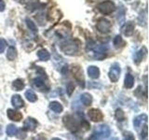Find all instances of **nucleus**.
Listing matches in <instances>:
<instances>
[{
	"mask_svg": "<svg viewBox=\"0 0 149 140\" xmlns=\"http://www.w3.org/2000/svg\"><path fill=\"white\" fill-rule=\"evenodd\" d=\"M110 135V129L107 125H100L96 128L95 132L92 134L88 140H102Z\"/></svg>",
	"mask_w": 149,
	"mask_h": 140,
	"instance_id": "f257e3e1",
	"label": "nucleus"
},
{
	"mask_svg": "<svg viewBox=\"0 0 149 140\" xmlns=\"http://www.w3.org/2000/svg\"><path fill=\"white\" fill-rule=\"evenodd\" d=\"M61 50L67 55H74L78 51V45L76 41L68 40L61 44Z\"/></svg>",
	"mask_w": 149,
	"mask_h": 140,
	"instance_id": "f03ea898",
	"label": "nucleus"
},
{
	"mask_svg": "<svg viewBox=\"0 0 149 140\" xmlns=\"http://www.w3.org/2000/svg\"><path fill=\"white\" fill-rule=\"evenodd\" d=\"M98 9H99L102 14L107 15V14H110L115 11L116 5L114 4V2L107 0V1H104L98 5Z\"/></svg>",
	"mask_w": 149,
	"mask_h": 140,
	"instance_id": "7ed1b4c3",
	"label": "nucleus"
},
{
	"mask_svg": "<svg viewBox=\"0 0 149 140\" xmlns=\"http://www.w3.org/2000/svg\"><path fill=\"white\" fill-rule=\"evenodd\" d=\"M121 73L120 65L118 63H115L109 70V78L112 82H116L119 79Z\"/></svg>",
	"mask_w": 149,
	"mask_h": 140,
	"instance_id": "20e7f679",
	"label": "nucleus"
},
{
	"mask_svg": "<svg viewBox=\"0 0 149 140\" xmlns=\"http://www.w3.org/2000/svg\"><path fill=\"white\" fill-rule=\"evenodd\" d=\"M96 28L100 33L107 34V33H109L111 30V22L109 21L105 20V19H101V20L97 22Z\"/></svg>",
	"mask_w": 149,
	"mask_h": 140,
	"instance_id": "39448f33",
	"label": "nucleus"
},
{
	"mask_svg": "<svg viewBox=\"0 0 149 140\" xmlns=\"http://www.w3.org/2000/svg\"><path fill=\"white\" fill-rule=\"evenodd\" d=\"M88 116L90 118L91 120L92 121H100L102 120V113L99 110V109H96V108H91L88 111Z\"/></svg>",
	"mask_w": 149,
	"mask_h": 140,
	"instance_id": "423d86ee",
	"label": "nucleus"
},
{
	"mask_svg": "<svg viewBox=\"0 0 149 140\" xmlns=\"http://www.w3.org/2000/svg\"><path fill=\"white\" fill-rule=\"evenodd\" d=\"M37 127V121L33 118H28L24 120L23 129L26 131H34Z\"/></svg>",
	"mask_w": 149,
	"mask_h": 140,
	"instance_id": "0eeeda50",
	"label": "nucleus"
},
{
	"mask_svg": "<svg viewBox=\"0 0 149 140\" xmlns=\"http://www.w3.org/2000/svg\"><path fill=\"white\" fill-rule=\"evenodd\" d=\"M7 115L8 117V119L13 121H20L22 119V114L21 112L16 111L14 109H8Z\"/></svg>",
	"mask_w": 149,
	"mask_h": 140,
	"instance_id": "6e6552de",
	"label": "nucleus"
},
{
	"mask_svg": "<svg viewBox=\"0 0 149 140\" xmlns=\"http://www.w3.org/2000/svg\"><path fill=\"white\" fill-rule=\"evenodd\" d=\"M147 123V116L146 114H142L134 119L133 125H134V127L138 130L143 125V123Z\"/></svg>",
	"mask_w": 149,
	"mask_h": 140,
	"instance_id": "1a4fd4ad",
	"label": "nucleus"
},
{
	"mask_svg": "<svg viewBox=\"0 0 149 140\" xmlns=\"http://www.w3.org/2000/svg\"><path fill=\"white\" fill-rule=\"evenodd\" d=\"M134 28H135V24L133 22H128L125 24V26L122 28V32L125 36H130L134 32Z\"/></svg>",
	"mask_w": 149,
	"mask_h": 140,
	"instance_id": "9d476101",
	"label": "nucleus"
},
{
	"mask_svg": "<svg viewBox=\"0 0 149 140\" xmlns=\"http://www.w3.org/2000/svg\"><path fill=\"white\" fill-rule=\"evenodd\" d=\"M11 103H12V106L15 107V108H22V107L24 106V102H23L22 98L18 94L12 96Z\"/></svg>",
	"mask_w": 149,
	"mask_h": 140,
	"instance_id": "9b49d317",
	"label": "nucleus"
},
{
	"mask_svg": "<svg viewBox=\"0 0 149 140\" xmlns=\"http://www.w3.org/2000/svg\"><path fill=\"white\" fill-rule=\"evenodd\" d=\"M88 75L91 78H98L100 76V69L97 66L91 65V66H90L88 68Z\"/></svg>",
	"mask_w": 149,
	"mask_h": 140,
	"instance_id": "f8f14e48",
	"label": "nucleus"
},
{
	"mask_svg": "<svg viewBox=\"0 0 149 140\" xmlns=\"http://www.w3.org/2000/svg\"><path fill=\"white\" fill-rule=\"evenodd\" d=\"M146 48H143L140 50H138L136 53H135V56H134V62L136 64H140L143 61L144 55L146 54Z\"/></svg>",
	"mask_w": 149,
	"mask_h": 140,
	"instance_id": "ddd939ff",
	"label": "nucleus"
},
{
	"mask_svg": "<svg viewBox=\"0 0 149 140\" xmlns=\"http://www.w3.org/2000/svg\"><path fill=\"white\" fill-rule=\"evenodd\" d=\"M80 100L83 103L84 106H90L91 103H92V96L88 92H84L81 94L80 96Z\"/></svg>",
	"mask_w": 149,
	"mask_h": 140,
	"instance_id": "4468645a",
	"label": "nucleus"
},
{
	"mask_svg": "<svg viewBox=\"0 0 149 140\" xmlns=\"http://www.w3.org/2000/svg\"><path fill=\"white\" fill-rule=\"evenodd\" d=\"M49 108L52 111L56 112V113H61V112L63 111V107L62 105H61V103H59L57 101H53L49 104Z\"/></svg>",
	"mask_w": 149,
	"mask_h": 140,
	"instance_id": "2eb2a0df",
	"label": "nucleus"
},
{
	"mask_svg": "<svg viewBox=\"0 0 149 140\" xmlns=\"http://www.w3.org/2000/svg\"><path fill=\"white\" fill-rule=\"evenodd\" d=\"M16 57H17V50L13 46H10L7 51V58L9 61H13Z\"/></svg>",
	"mask_w": 149,
	"mask_h": 140,
	"instance_id": "dca6fc26",
	"label": "nucleus"
},
{
	"mask_svg": "<svg viewBox=\"0 0 149 140\" xmlns=\"http://www.w3.org/2000/svg\"><path fill=\"white\" fill-rule=\"evenodd\" d=\"M37 56L41 61H48L50 58V54L47 50H40L37 52Z\"/></svg>",
	"mask_w": 149,
	"mask_h": 140,
	"instance_id": "f3484780",
	"label": "nucleus"
},
{
	"mask_svg": "<svg viewBox=\"0 0 149 140\" xmlns=\"http://www.w3.org/2000/svg\"><path fill=\"white\" fill-rule=\"evenodd\" d=\"M133 84H134V78L130 74H127L125 77V87L130 89L133 87Z\"/></svg>",
	"mask_w": 149,
	"mask_h": 140,
	"instance_id": "a211bd4d",
	"label": "nucleus"
},
{
	"mask_svg": "<svg viewBox=\"0 0 149 140\" xmlns=\"http://www.w3.org/2000/svg\"><path fill=\"white\" fill-rule=\"evenodd\" d=\"M18 132V129L15 125H13V124H9L7 126V128H6V133L8 135V136H13V135H15Z\"/></svg>",
	"mask_w": 149,
	"mask_h": 140,
	"instance_id": "6ab92c4d",
	"label": "nucleus"
},
{
	"mask_svg": "<svg viewBox=\"0 0 149 140\" xmlns=\"http://www.w3.org/2000/svg\"><path fill=\"white\" fill-rule=\"evenodd\" d=\"M25 97H26V99L30 102H36L37 100L36 94L32 90H28L25 92Z\"/></svg>",
	"mask_w": 149,
	"mask_h": 140,
	"instance_id": "aec40b11",
	"label": "nucleus"
},
{
	"mask_svg": "<svg viewBox=\"0 0 149 140\" xmlns=\"http://www.w3.org/2000/svg\"><path fill=\"white\" fill-rule=\"evenodd\" d=\"M12 86L15 89V91H22L24 88V83H23L22 79H16V80L13 81Z\"/></svg>",
	"mask_w": 149,
	"mask_h": 140,
	"instance_id": "412c9836",
	"label": "nucleus"
},
{
	"mask_svg": "<svg viewBox=\"0 0 149 140\" xmlns=\"http://www.w3.org/2000/svg\"><path fill=\"white\" fill-rule=\"evenodd\" d=\"M125 8L123 6H120L119 8V11H118V23L120 24H123L124 22V20H125Z\"/></svg>",
	"mask_w": 149,
	"mask_h": 140,
	"instance_id": "4be33fe9",
	"label": "nucleus"
},
{
	"mask_svg": "<svg viewBox=\"0 0 149 140\" xmlns=\"http://www.w3.org/2000/svg\"><path fill=\"white\" fill-rule=\"evenodd\" d=\"M114 46L116 47V49L119 48V47L122 46L123 44V39H122V37H121L120 36H116L115 38H114Z\"/></svg>",
	"mask_w": 149,
	"mask_h": 140,
	"instance_id": "5701e85b",
	"label": "nucleus"
},
{
	"mask_svg": "<svg viewBox=\"0 0 149 140\" xmlns=\"http://www.w3.org/2000/svg\"><path fill=\"white\" fill-rule=\"evenodd\" d=\"M116 119L118 120H124L125 119V114L122 109L118 108L116 110Z\"/></svg>",
	"mask_w": 149,
	"mask_h": 140,
	"instance_id": "b1692460",
	"label": "nucleus"
},
{
	"mask_svg": "<svg viewBox=\"0 0 149 140\" xmlns=\"http://www.w3.org/2000/svg\"><path fill=\"white\" fill-rule=\"evenodd\" d=\"M26 23H27L28 28H29V29L33 33H36L37 32V29H36V26L35 24V22H33L31 20H29V19H26Z\"/></svg>",
	"mask_w": 149,
	"mask_h": 140,
	"instance_id": "393cba45",
	"label": "nucleus"
},
{
	"mask_svg": "<svg viewBox=\"0 0 149 140\" xmlns=\"http://www.w3.org/2000/svg\"><path fill=\"white\" fill-rule=\"evenodd\" d=\"M34 85H35L36 88L41 89V88H43V87H44L45 83H44V80H43L42 78H35V79H34Z\"/></svg>",
	"mask_w": 149,
	"mask_h": 140,
	"instance_id": "a878e982",
	"label": "nucleus"
},
{
	"mask_svg": "<svg viewBox=\"0 0 149 140\" xmlns=\"http://www.w3.org/2000/svg\"><path fill=\"white\" fill-rule=\"evenodd\" d=\"M6 47H7V41L4 38H0V53L4 52Z\"/></svg>",
	"mask_w": 149,
	"mask_h": 140,
	"instance_id": "bb28decb",
	"label": "nucleus"
},
{
	"mask_svg": "<svg viewBox=\"0 0 149 140\" xmlns=\"http://www.w3.org/2000/svg\"><path fill=\"white\" fill-rule=\"evenodd\" d=\"M123 140H135V137H134V135H133L132 133H130V132H128V133H126V134H125Z\"/></svg>",
	"mask_w": 149,
	"mask_h": 140,
	"instance_id": "cd10ccee",
	"label": "nucleus"
},
{
	"mask_svg": "<svg viewBox=\"0 0 149 140\" xmlns=\"http://www.w3.org/2000/svg\"><path fill=\"white\" fill-rule=\"evenodd\" d=\"M74 90V85L72 83V82H70L68 85H67V93L69 95H71L72 94V92H73V91Z\"/></svg>",
	"mask_w": 149,
	"mask_h": 140,
	"instance_id": "c85d7f7f",
	"label": "nucleus"
},
{
	"mask_svg": "<svg viewBox=\"0 0 149 140\" xmlns=\"http://www.w3.org/2000/svg\"><path fill=\"white\" fill-rule=\"evenodd\" d=\"M5 8H6V5H5V2L3 0H0V11H4Z\"/></svg>",
	"mask_w": 149,
	"mask_h": 140,
	"instance_id": "c756f323",
	"label": "nucleus"
},
{
	"mask_svg": "<svg viewBox=\"0 0 149 140\" xmlns=\"http://www.w3.org/2000/svg\"><path fill=\"white\" fill-rule=\"evenodd\" d=\"M51 140H61V139H59V138H52Z\"/></svg>",
	"mask_w": 149,
	"mask_h": 140,
	"instance_id": "7c9ffc66",
	"label": "nucleus"
},
{
	"mask_svg": "<svg viewBox=\"0 0 149 140\" xmlns=\"http://www.w3.org/2000/svg\"><path fill=\"white\" fill-rule=\"evenodd\" d=\"M113 140H118V138H114Z\"/></svg>",
	"mask_w": 149,
	"mask_h": 140,
	"instance_id": "2f4dec72",
	"label": "nucleus"
},
{
	"mask_svg": "<svg viewBox=\"0 0 149 140\" xmlns=\"http://www.w3.org/2000/svg\"><path fill=\"white\" fill-rule=\"evenodd\" d=\"M126 1H130V0H126Z\"/></svg>",
	"mask_w": 149,
	"mask_h": 140,
	"instance_id": "473e14b6",
	"label": "nucleus"
}]
</instances>
